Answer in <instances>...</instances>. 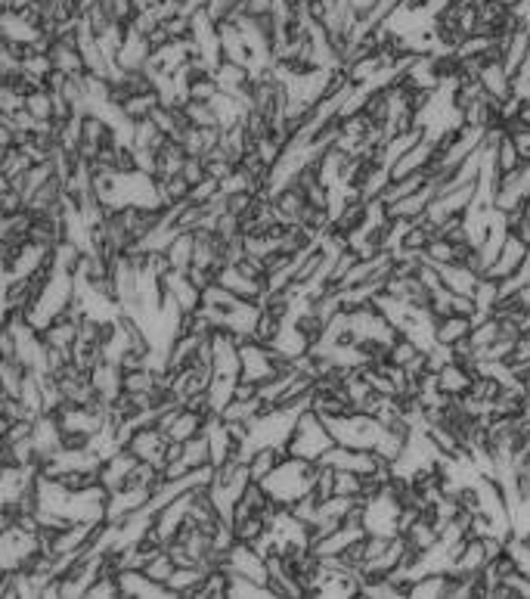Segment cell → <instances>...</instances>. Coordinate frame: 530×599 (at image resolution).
<instances>
[{"mask_svg": "<svg viewBox=\"0 0 530 599\" xmlns=\"http://www.w3.org/2000/svg\"><path fill=\"white\" fill-rule=\"evenodd\" d=\"M527 255H530L527 242H521L518 236L508 233L506 242H502V249H499V255H497V261L490 264V270H487L484 277H493V280H508V277H515L521 268H525Z\"/></svg>", "mask_w": 530, "mask_h": 599, "instance_id": "2", "label": "cell"}, {"mask_svg": "<svg viewBox=\"0 0 530 599\" xmlns=\"http://www.w3.org/2000/svg\"><path fill=\"white\" fill-rule=\"evenodd\" d=\"M335 444L338 441H335L329 422H326L313 407H307V410H301V416H298V422H295V429H292L285 448H289L292 457H304V459L319 463L323 454H329Z\"/></svg>", "mask_w": 530, "mask_h": 599, "instance_id": "1", "label": "cell"}, {"mask_svg": "<svg viewBox=\"0 0 530 599\" xmlns=\"http://www.w3.org/2000/svg\"><path fill=\"white\" fill-rule=\"evenodd\" d=\"M25 109L31 113L38 122H50L53 118V94L50 90H34V94H28L25 96Z\"/></svg>", "mask_w": 530, "mask_h": 599, "instance_id": "6", "label": "cell"}, {"mask_svg": "<svg viewBox=\"0 0 530 599\" xmlns=\"http://www.w3.org/2000/svg\"><path fill=\"white\" fill-rule=\"evenodd\" d=\"M382 0H351V6L354 10H357V16L360 19H369L375 13V6H379Z\"/></svg>", "mask_w": 530, "mask_h": 599, "instance_id": "7", "label": "cell"}, {"mask_svg": "<svg viewBox=\"0 0 530 599\" xmlns=\"http://www.w3.org/2000/svg\"><path fill=\"white\" fill-rule=\"evenodd\" d=\"M167 255V264H171L174 270H190L193 261H195V236L193 233H177L174 236V242L165 249Z\"/></svg>", "mask_w": 530, "mask_h": 599, "instance_id": "4", "label": "cell"}, {"mask_svg": "<svg viewBox=\"0 0 530 599\" xmlns=\"http://www.w3.org/2000/svg\"><path fill=\"white\" fill-rule=\"evenodd\" d=\"M474 323H478V320H474V317H463V314H450V317L437 320V326H435V342H437V345H456V342H463V339L472 336Z\"/></svg>", "mask_w": 530, "mask_h": 599, "instance_id": "3", "label": "cell"}, {"mask_svg": "<svg viewBox=\"0 0 530 599\" xmlns=\"http://www.w3.org/2000/svg\"><path fill=\"white\" fill-rule=\"evenodd\" d=\"M184 459L193 466V469L211 463V441H208L205 431H202V435H195V438H190V441H184Z\"/></svg>", "mask_w": 530, "mask_h": 599, "instance_id": "5", "label": "cell"}]
</instances>
